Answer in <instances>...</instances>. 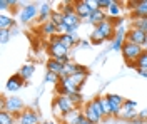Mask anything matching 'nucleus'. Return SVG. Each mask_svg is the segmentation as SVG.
Listing matches in <instances>:
<instances>
[{"label":"nucleus","instance_id":"21","mask_svg":"<svg viewBox=\"0 0 147 124\" xmlns=\"http://www.w3.org/2000/svg\"><path fill=\"white\" fill-rule=\"evenodd\" d=\"M59 37H60L62 44H64L67 49L74 47V44H77V42H79L77 37H75V34H62V35H59Z\"/></svg>","mask_w":147,"mask_h":124},{"label":"nucleus","instance_id":"28","mask_svg":"<svg viewBox=\"0 0 147 124\" xmlns=\"http://www.w3.org/2000/svg\"><path fill=\"white\" fill-rule=\"evenodd\" d=\"M62 15H70V14H75V7H74V2H64L60 5V10H59Z\"/></svg>","mask_w":147,"mask_h":124},{"label":"nucleus","instance_id":"29","mask_svg":"<svg viewBox=\"0 0 147 124\" xmlns=\"http://www.w3.org/2000/svg\"><path fill=\"white\" fill-rule=\"evenodd\" d=\"M130 27L139 29V30H142V32H146V34H147V19H136V20H132V25H130Z\"/></svg>","mask_w":147,"mask_h":124},{"label":"nucleus","instance_id":"5","mask_svg":"<svg viewBox=\"0 0 147 124\" xmlns=\"http://www.w3.org/2000/svg\"><path fill=\"white\" fill-rule=\"evenodd\" d=\"M130 9V17L136 19H147V0H137V2H129Z\"/></svg>","mask_w":147,"mask_h":124},{"label":"nucleus","instance_id":"32","mask_svg":"<svg viewBox=\"0 0 147 124\" xmlns=\"http://www.w3.org/2000/svg\"><path fill=\"white\" fill-rule=\"evenodd\" d=\"M134 67L136 69H147V50H144V54L134 62Z\"/></svg>","mask_w":147,"mask_h":124},{"label":"nucleus","instance_id":"19","mask_svg":"<svg viewBox=\"0 0 147 124\" xmlns=\"http://www.w3.org/2000/svg\"><path fill=\"white\" fill-rule=\"evenodd\" d=\"M34 72H35V66H34V64H25V66H22V69L18 70L20 77H22L25 82L30 81V77L34 76Z\"/></svg>","mask_w":147,"mask_h":124},{"label":"nucleus","instance_id":"4","mask_svg":"<svg viewBox=\"0 0 147 124\" xmlns=\"http://www.w3.org/2000/svg\"><path fill=\"white\" fill-rule=\"evenodd\" d=\"M54 106H55V109H57V112H59V116H62V117L79 109V107L69 99V96H57Z\"/></svg>","mask_w":147,"mask_h":124},{"label":"nucleus","instance_id":"9","mask_svg":"<svg viewBox=\"0 0 147 124\" xmlns=\"http://www.w3.org/2000/svg\"><path fill=\"white\" fill-rule=\"evenodd\" d=\"M107 101H109L110 107H112V116L114 117H119L120 112H122V106H124V97L119 94H105Z\"/></svg>","mask_w":147,"mask_h":124},{"label":"nucleus","instance_id":"1","mask_svg":"<svg viewBox=\"0 0 147 124\" xmlns=\"http://www.w3.org/2000/svg\"><path fill=\"white\" fill-rule=\"evenodd\" d=\"M24 109H25L24 101H22L20 97H15V96H12V97H3L2 102H0V111H7L10 114H13L15 117H17Z\"/></svg>","mask_w":147,"mask_h":124},{"label":"nucleus","instance_id":"11","mask_svg":"<svg viewBox=\"0 0 147 124\" xmlns=\"http://www.w3.org/2000/svg\"><path fill=\"white\" fill-rule=\"evenodd\" d=\"M37 14H38L37 5H34V3H28V5H25V7H22V10H20V22L27 24V22H30V20L35 19Z\"/></svg>","mask_w":147,"mask_h":124},{"label":"nucleus","instance_id":"2","mask_svg":"<svg viewBox=\"0 0 147 124\" xmlns=\"http://www.w3.org/2000/svg\"><path fill=\"white\" fill-rule=\"evenodd\" d=\"M69 50L62 44V40L59 35H54L50 37V42H49V52H50V59H57V60H62V59L69 57Z\"/></svg>","mask_w":147,"mask_h":124},{"label":"nucleus","instance_id":"17","mask_svg":"<svg viewBox=\"0 0 147 124\" xmlns=\"http://www.w3.org/2000/svg\"><path fill=\"white\" fill-rule=\"evenodd\" d=\"M52 7L49 5V3H42L40 7H38V19H40V22H44V24H47V22H50V17H52Z\"/></svg>","mask_w":147,"mask_h":124},{"label":"nucleus","instance_id":"20","mask_svg":"<svg viewBox=\"0 0 147 124\" xmlns=\"http://www.w3.org/2000/svg\"><path fill=\"white\" fill-rule=\"evenodd\" d=\"M104 40H107L105 35H104L97 27H94V29H92V34H90V42L94 44V45H100Z\"/></svg>","mask_w":147,"mask_h":124},{"label":"nucleus","instance_id":"37","mask_svg":"<svg viewBox=\"0 0 147 124\" xmlns=\"http://www.w3.org/2000/svg\"><path fill=\"white\" fill-rule=\"evenodd\" d=\"M10 37H12V32L10 30H0V42L2 44H7Z\"/></svg>","mask_w":147,"mask_h":124},{"label":"nucleus","instance_id":"22","mask_svg":"<svg viewBox=\"0 0 147 124\" xmlns=\"http://www.w3.org/2000/svg\"><path fill=\"white\" fill-rule=\"evenodd\" d=\"M15 25V20L9 15H2L0 17V30H12Z\"/></svg>","mask_w":147,"mask_h":124},{"label":"nucleus","instance_id":"15","mask_svg":"<svg viewBox=\"0 0 147 124\" xmlns=\"http://www.w3.org/2000/svg\"><path fill=\"white\" fill-rule=\"evenodd\" d=\"M84 119H85L84 112H79V109H77V111H74L70 114L64 116V117H62V123L64 124H80Z\"/></svg>","mask_w":147,"mask_h":124},{"label":"nucleus","instance_id":"39","mask_svg":"<svg viewBox=\"0 0 147 124\" xmlns=\"http://www.w3.org/2000/svg\"><path fill=\"white\" fill-rule=\"evenodd\" d=\"M12 7V3H10V0H0V10H7Z\"/></svg>","mask_w":147,"mask_h":124},{"label":"nucleus","instance_id":"40","mask_svg":"<svg viewBox=\"0 0 147 124\" xmlns=\"http://www.w3.org/2000/svg\"><path fill=\"white\" fill-rule=\"evenodd\" d=\"M137 72H139L142 77H147V69H137Z\"/></svg>","mask_w":147,"mask_h":124},{"label":"nucleus","instance_id":"25","mask_svg":"<svg viewBox=\"0 0 147 124\" xmlns=\"http://www.w3.org/2000/svg\"><path fill=\"white\" fill-rule=\"evenodd\" d=\"M137 112H136V109H130V111H122L119 116V119L122 121H137Z\"/></svg>","mask_w":147,"mask_h":124},{"label":"nucleus","instance_id":"13","mask_svg":"<svg viewBox=\"0 0 147 124\" xmlns=\"http://www.w3.org/2000/svg\"><path fill=\"white\" fill-rule=\"evenodd\" d=\"M109 19L107 15H105V10H100L95 7V10L90 14V17L87 19V22L89 24H94V27H97V25H100L102 22H105V20Z\"/></svg>","mask_w":147,"mask_h":124},{"label":"nucleus","instance_id":"18","mask_svg":"<svg viewBox=\"0 0 147 124\" xmlns=\"http://www.w3.org/2000/svg\"><path fill=\"white\" fill-rule=\"evenodd\" d=\"M64 24L65 25H69L72 32L79 29V25H80V17L77 15V14H70V15H64Z\"/></svg>","mask_w":147,"mask_h":124},{"label":"nucleus","instance_id":"16","mask_svg":"<svg viewBox=\"0 0 147 124\" xmlns=\"http://www.w3.org/2000/svg\"><path fill=\"white\" fill-rule=\"evenodd\" d=\"M24 82H25V81L20 77V74H15V76H12L9 79V82H7V91H9V92H17L18 89L24 86Z\"/></svg>","mask_w":147,"mask_h":124},{"label":"nucleus","instance_id":"3","mask_svg":"<svg viewBox=\"0 0 147 124\" xmlns=\"http://www.w3.org/2000/svg\"><path fill=\"white\" fill-rule=\"evenodd\" d=\"M120 52H122L124 60H127L129 66H134V62L144 54V47H140L137 44H132V42H127V40H125V44H124V47H122Z\"/></svg>","mask_w":147,"mask_h":124},{"label":"nucleus","instance_id":"42","mask_svg":"<svg viewBox=\"0 0 147 124\" xmlns=\"http://www.w3.org/2000/svg\"><path fill=\"white\" fill-rule=\"evenodd\" d=\"M80 124H92V123H89L87 119H84V121H82V123H80Z\"/></svg>","mask_w":147,"mask_h":124},{"label":"nucleus","instance_id":"33","mask_svg":"<svg viewBox=\"0 0 147 124\" xmlns=\"http://www.w3.org/2000/svg\"><path fill=\"white\" fill-rule=\"evenodd\" d=\"M94 3H95V7H97V9H100V10H107V9L110 7V5L114 3V0H95Z\"/></svg>","mask_w":147,"mask_h":124},{"label":"nucleus","instance_id":"14","mask_svg":"<svg viewBox=\"0 0 147 124\" xmlns=\"http://www.w3.org/2000/svg\"><path fill=\"white\" fill-rule=\"evenodd\" d=\"M45 66H47V72L57 74V76L60 77V74H62V70H64L65 64H62V62H60V60H57V59H49Z\"/></svg>","mask_w":147,"mask_h":124},{"label":"nucleus","instance_id":"36","mask_svg":"<svg viewBox=\"0 0 147 124\" xmlns=\"http://www.w3.org/2000/svg\"><path fill=\"white\" fill-rule=\"evenodd\" d=\"M69 99H70L74 104L77 106V107L82 104V96H80V92H75V94H69Z\"/></svg>","mask_w":147,"mask_h":124},{"label":"nucleus","instance_id":"35","mask_svg":"<svg viewBox=\"0 0 147 124\" xmlns=\"http://www.w3.org/2000/svg\"><path fill=\"white\" fill-rule=\"evenodd\" d=\"M136 107H137V101L125 99L124 101V106H122V111H130V109H136Z\"/></svg>","mask_w":147,"mask_h":124},{"label":"nucleus","instance_id":"26","mask_svg":"<svg viewBox=\"0 0 147 124\" xmlns=\"http://www.w3.org/2000/svg\"><path fill=\"white\" fill-rule=\"evenodd\" d=\"M42 34H45L49 37H54L55 34H57V25H54L52 22H47L42 25Z\"/></svg>","mask_w":147,"mask_h":124},{"label":"nucleus","instance_id":"41","mask_svg":"<svg viewBox=\"0 0 147 124\" xmlns=\"http://www.w3.org/2000/svg\"><path fill=\"white\" fill-rule=\"evenodd\" d=\"M79 45L80 47H89V42L87 40H79Z\"/></svg>","mask_w":147,"mask_h":124},{"label":"nucleus","instance_id":"7","mask_svg":"<svg viewBox=\"0 0 147 124\" xmlns=\"http://www.w3.org/2000/svg\"><path fill=\"white\" fill-rule=\"evenodd\" d=\"M74 7H75V14L80 19H89L90 14L95 10V3L87 2V0H77V2H74Z\"/></svg>","mask_w":147,"mask_h":124},{"label":"nucleus","instance_id":"8","mask_svg":"<svg viewBox=\"0 0 147 124\" xmlns=\"http://www.w3.org/2000/svg\"><path fill=\"white\" fill-rule=\"evenodd\" d=\"M125 40H127V42H132V44H137L140 47H144L147 44V34L142 32V30H139V29L130 27V29L127 30V34H125Z\"/></svg>","mask_w":147,"mask_h":124},{"label":"nucleus","instance_id":"10","mask_svg":"<svg viewBox=\"0 0 147 124\" xmlns=\"http://www.w3.org/2000/svg\"><path fill=\"white\" fill-rule=\"evenodd\" d=\"M82 112H84V116H85V119H87L89 123H92V124H99L102 119H104V116H100L97 111H95V107H94V104H92V101L85 104V107H84Z\"/></svg>","mask_w":147,"mask_h":124},{"label":"nucleus","instance_id":"24","mask_svg":"<svg viewBox=\"0 0 147 124\" xmlns=\"http://www.w3.org/2000/svg\"><path fill=\"white\" fill-rule=\"evenodd\" d=\"M120 12H122V7H120L117 2H114L109 9H107V14L110 15V19H119V17H120Z\"/></svg>","mask_w":147,"mask_h":124},{"label":"nucleus","instance_id":"12","mask_svg":"<svg viewBox=\"0 0 147 124\" xmlns=\"http://www.w3.org/2000/svg\"><path fill=\"white\" fill-rule=\"evenodd\" d=\"M97 29L105 35V39H115V35H117V27L110 22V19H107L105 22H102L100 25H97Z\"/></svg>","mask_w":147,"mask_h":124},{"label":"nucleus","instance_id":"23","mask_svg":"<svg viewBox=\"0 0 147 124\" xmlns=\"http://www.w3.org/2000/svg\"><path fill=\"white\" fill-rule=\"evenodd\" d=\"M0 124H17V117L7 111H0Z\"/></svg>","mask_w":147,"mask_h":124},{"label":"nucleus","instance_id":"34","mask_svg":"<svg viewBox=\"0 0 147 124\" xmlns=\"http://www.w3.org/2000/svg\"><path fill=\"white\" fill-rule=\"evenodd\" d=\"M45 82H52V84H59L60 82V77L57 76V74H52V72H47L45 74Z\"/></svg>","mask_w":147,"mask_h":124},{"label":"nucleus","instance_id":"38","mask_svg":"<svg viewBox=\"0 0 147 124\" xmlns=\"http://www.w3.org/2000/svg\"><path fill=\"white\" fill-rule=\"evenodd\" d=\"M144 121H147V109L140 111L139 116H137V123H144Z\"/></svg>","mask_w":147,"mask_h":124},{"label":"nucleus","instance_id":"6","mask_svg":"<svg viewBox=\"0 0 147 124\" xmlns=\"http://www.w3.org/2000/svg\"><path fill=\"white\" fill-rule=\"evenodd\" d=\"M17 124H40V114L32 107H25L17 116Z\"/></svg>","mask_w":147,"mask_h":124},{"label":"nucleus","instance_id":"30","mask_svg":"<svg viewBox=\"0 0 147 124\" xmlns=\"http://www.w3.org/2000/svg\"><path fill=\"white\" fill-rule=\"evenodd\" d=\"M70 79L74 81V84H75V86H79L80 89H82L84 82H85V79H87V74H80V72H75L74 76H70Z\"/></svg>","mask_w":147,"mask_h":124},{"label":"nucleus","instance_id":"31","mask_svg":"<svg viewBox=\"0 0 147 124\" xmlns=\"http://www.w3.org/2000/svg\"><path fill=\"white\" fill-rule=\"evenodd\" d=\"M50 22H52L54 25L59 27V25H62V24H64V15H62L59 10H54V12H52V17H50Z\"/></svg>","mask_w":147,"mask_h":124},{"label":"nucleus","instance_id":"27","mask_svg":"<svg viewBox=\"0 0 147 124\" xmlns=\"http://www.w3.org/2000/svg\"><path fill=\"white\" fill-rule=\"evenodd\" d=\"M100 106H102L104 117H110V116H112V107H110V104H109V101H107V97H105V96H102V97H100Z\"/></svg>","mask_w":147,"mask_h":124},{"label":"nucleus","instance_id":"43","mask_svg":"<svg viewBox=\"0 0 147 124\" xmlns=\"http://www.w3.org/2000/svg\"><path fill=\"white\" fill-rule=\"evenodd\" d=\"M42 124H54L52 121H45V123H42Z\"/></svg>","mask_w":147,"mask_h":124}]
</instances>
